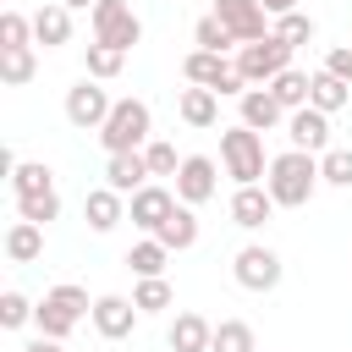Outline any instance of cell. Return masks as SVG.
I'll return each mask as SVG.
<instances>
[{
	"label": "cell",
	"mask_w": 352,
	"mask_h": 352,
	"mask_svg": "<svg viewBox=\"0 0 352 352\" xmlns=\"http://www.w3.org/2000/svg\"><path fill=\"white\" fill-rule=\"evenodd\" d=\"M121 66H126V50H116V44H88V55H82V72L99 82L121 77Z\"/></svg>",
	"instance_id": "obj_29"
},
{
	"label": "cell",
	"mask_w": 352,
	"mask_h": 352,
	"mask_svg": "<svg viewBox=\"0 0 352 352\" xmlns=\"http://www.w3.org/2000/svg\"><path fill=\"white\" fill-rule=\"evenodd\" d=\"M270 16H286V11H297V0H258Z\"/></svg>",
	"instance_id": "obj_40"
},
{
	"label": "cell",
	"mask_w": 352,
	"mask_h": 352,
	"mask_svg": "<svg viewBox=\"0 0 352 352\" xmlns=\"http://www.w3.org/2000/svg\"><path fill=\"white\" fill-rule=\"evenodd\" d=\"M33 308H38V302H28L22 292H0V324H6V330H22V324L33 319Z\"/></svg>",
	"instance_id": "obj_36"
},
{
	"label": "cell",
	"mask_w": 352,
	"mask_h": 352,
	"mask_svg": "<svg viewBox=\"0 0 352 352\" xmlns=\"http://www.w3.org/2000/svg\"><path fill=\"white\" fill-rule=\"evenodd\" d=\"M286 66H292V44H280L275 33L270 38H253V44H236V72L248 77V88H264Z\"/></svg>",
	"instance_id": "obj_5"
},
{
	"label": "cell",
	"mask_w": 352,
	"mask_h": 352,
	"mask_svg": "<svg viewBox=\"0 0 352 352\" xmlns=\"http://www.w3.org/2000/svg\"><path fill=\"white\" fill-rule=\"evenodd\" d=\"M33 72H38V55H33V44H11V50H0V82H6V88H22V82H33Z\"/></svg>",
	"instance_id": "obj_25"
},
{
	"label": "cell",
	"mask_w": 352,
	"mask_h": 352,
	"mask_svg": "<svg viewBox=\"0 0 352 352\" xmlns=\"http://www.w3.org/2000/svg\"><path fill=\"white\" fill-rule=\"evenodd\" d=\"M220 170H226L236 187H253V182H264V170H270V160H264V138H258L248 121H236V126H220Z\"/></svg>",
	"instance_id": "obj_2"
},
{
	"label": "cell",
	"mask_w": 352,
	"mask_h": 352,
	"mask_svg": "<svg viewBox=\"0 0 352 352\" xmlns=\"http://www.w3.org/2000/svg\"><path fill=\"white\" fill-rule=\"evenodd\" d=\"M319 154H308V148H286V154H275L270 160V170H264V187H270V198L280 204V209H302L314 192H319Z\"/></svg>",
	"instance_id": "obj_1"
},
{
	"label": "cell",
	"mask_w": 352,
	"mask_h": 352,
	"mask_svg": "<svg viewBox=\"0 0 352 352\" xmlns=\"http://www.w3.org/2000/svg\"><path fill=\"white\" fill-rule=\"evenodd\" d=\"M319 176H324V187H352V148H324Z\"/></svg>",
	"instance_id": "obj_33"
},
{
	"label": "cell",
	"mask_w": 352,
	"mask_h": 352,
	"mask_svg": "<svg viewBox=\"0 0 352 352\" xmlns=\"http://www.w3.org/2000/svg\"><path fill=\"white\" fill-rule=\"evenodd\" d=\"M236 104H242V121H248L253 132H270V126H280V121H286V110H280V99H275L270 88H248Z\"/></svg>",
	"instance_id": "obj_21"
},
{
	"label": "cell",
	"mask_w": 352,
	"mask_h": 352,
	"mask_svg": "<svg viewBox=\"0 0 352 352\" xmlns=\"http://www.w3.org/2000/svg\"><path fill=\"white\" fill-rule=\"evenodd\" d=\"M154 236H160L170 253H187V248L198 242V214H192V204H176V209H170V220H165Z\"/></svg>",
	"instance_id": "obj_23"
},
{
	"label": "cell",
	"mask_w": 352,
	"mask_h": 352,
	"mask_svg": "<svg viewBox=\"0 0 352 352\" xmlns=\"http://www.w3.org/2000/svg\"><path fill=\"white\" fill-rule=\"evenodd\" d=\"M165 341H170V352H209V341H214V324L204 319V314H176L170 319V330H165Z\"/></svg>",
	"instance_id": "obj_18"
},
{
	"label": "cell",
	"mask_w": 352,
	"mask_h": 352,
	"mask_svg": "<svg viewBox=\"0 0 352 352\" xmlns=\"http://www.w3.org/2000/svg\"><path fill=\"white\" fill-rule=\"evenodd\" d=\"M192 44H198V50H220V55H226V50L236 44V33H231V28H226V22L209 11V16H198V28H192Z\"/></svg>",
	"instance_id": "obj_32"
},
{
	"label": "cell",
	"mask_w": 352,
	"mask_h": 352,
	"mask_svg": "<svg viewBox=\"0 0 352 352\" xmlns=\"http://www.w3.org/2000/svg\"><path fill=\"white\" fill-rule=\"evenodd\" d=\"M209 352H258V341H253V324H248V319H220V324H214V341H209Z\"/></svg>",
	"instance_id": "obj_28"
},
{
	"label": "cell",
	"mask_w": 352,
	"mask_h": 352,
	"mask_svg": "<svg viewBox=\"0 0 352 352\" xmlns=\"http://www.w3.org/2000/svg\"><path fill=\"white\" fill-rule=\"evenodd\" d=\"M94 314V302H88V292L77 286V280H60V286H50L44 292V302L33 308V324L44 330V336H55V341H66L82 319Z\"/></svg>",
	"instance_id": "obj_3"
},
{
	"label": "cell",
	"mask_w": 352,
	"mask_h": 352,
	"mask_svg": "<svg viewBox=\"0 0 352 352\" xmlns=\"http://www.w3.org/2000/svg\"><path fill=\"white\" fill-rule=\"evenodd\" d=\"M38 253H44V226L16 214V220H11V231H6V258H11V264H33Z\"/></svg>",
	"instance_id": "obj_22"
},
{
	"label": "cell",
	"mask_w": 352,
	"mask_h": 352,
	"mask_svg": "<svg viewBox=\"0 0 352 352\" xmlns=\"http://www.w3.org/2000/svg\"><path fill=\"white\" fill-rule=\"evenodd\" d=\"M308 77H314V72H297V66H286V72H280V77H270L264 88H270V94L280 99V110L292 116V110H302V104H308Z\"/></svg>",
	"instance_id": "obj_26"
},
{
	"label": "cell",
	"mask_w": 352,
	"mask_h": 352,
	"mask_svg": "<svg viewBox=\"0 0 352 352\" xmlns=\"http://www.w3.org/2000/svg\"><path fill=\"white\" fill-rule=\"evenodd\" d=\"M88 28H94V44H116V50H132L143 38V22L126 0H99L88 11Z\"/></svg>",
	"instance_id": "obj_7"
},
{
	"label": "cell",
	"mask_w": 352,
	"mask_h": 352,
	"mask_svg": "<svg viewBox=\"0 0 352 352\" xmlns=\"http://www.w3.org/2000/svg\"><path fill=\"white\" fill-rule=\"evenodd\" d=\"M165 264H170V248L160 242V236H143V242H132L126 248V270L143 280V275H165Z\"/></svg>",
	"instance_id": "obj_24"
},
{
	"label": "cell",
	"mask_w": 352,
	"mask_h": 352,
	"mask_svg": "<svg viewBox=\"0 0 352 352\" xmlns=\"http://www.w3.org/2000/svg\"><path fill=\"white\" fill-rule=\"evenodd\" d=\"M324 72H336L341 82H352V44H336V50L324 55Z\"/></svg>",
	"instance_id": "obj_38"
},
{
	"label": "cell",
	"mask_w": 352,
	"mask_h": 352,
	"mask_svg": "<svg viewBox=\"0 0 352 352\" xmlns=\"http://www.w3.org/2000/svg\"><path fill=\"white\" fill-rule=\"evenodd\" d=\"M231 275H236V286H242V292H275V286H280V275H286V264H280V253H275V248L248 242V248H236Z\"/></svg>",
	"instance_id": "obj_6"
},
{
	"label": "cell",
	"mask_w": 352,
	"mask_h": 352,
	"mask_svg": "<svg viewBox=\"0 0 352 352\" xmlns=\"http://www.w3.org/2000/svg\"><path fill=\"white\" fill-rule=\"evenodd\" d=\"M28 192H55V170L44 160H16L11 170V198H28Z\"/></svg>",
	"instance_id": "obj_27"
},
{
	"label": "cell",
	"mask_w": 352,
	"mask_h": 352,
	"mask_svg": "<svg viewBox=\"0 0 352 352\" xmlns=\"http://www.w3.org/2000/svg\"><path fill=\"white\" fill-rule=\"evenodd\" d=\"M94 330L104 336V341H126L132 330H138V319H143V308L132 302V297H121V292H104V297H94Z\"/></svg>",
	"instance_id": "obj_9"
},
{
	"label": "cell",
	"mask_w": 352,
	"mask_h": 352,
	"mask_svg": "<svg viewBox=\"0 0 352 352\" xmlns=\"http://www.w3.org/2000/svg\"><path fill=\"white\" fill-rule=\"evenodd\" d=\"M275 209H280V204H275V198H270V187H258V182L231 192V226H242V231H264Z\"/></svg>",
	"instance_id": "obj_14"
},
{
	"label": "cell",
	"mask_w": 352,
	"mask_h": 352,
	"mask_svg": "<svg viewBox=\"0 0 352 352\" xmlns=\"http://www.w3.org/2000/svg\"><path fill=\"white\" fill-rule=\"evenodd\" d=\"M286 138H292V148L324 154V148H330V116H324V110H314V104H302V110H292V116H286Z\"/></svg>",
	"instance_id": "obj_13"
},
{
	"label": "cell",
	"mask_w": 352,
	"mask_h": 352,
	"mask_svg": "<svg viewBox=\"0 0 352 352\" xmlns=\"http://www.w3.org/2000/svg\"><path fill=\"white\" fill-rule=\"evenodd\" d=\"M143 160H148V170H154V176H176V170H182L176 143H165V138H148V143H143Z\"/></svg>",
	"instance_id": "obj_35"
},
{
	"label": "cell",
	"mask_w": 352,
	"mask_h": 352,
	"mask_svg": "<svg viewBox=\"0 0 352 352\" xmlns=\"http://www.w3.org/2000/svg\"><path fill=\"white\" fill-rule=\"evenodd\" d=\"M280 44H292V50H302L308 38H314V16L308 11H286V16H275V28H270Z\"/></svg>",
	"instance_id": "obj_31"
},
{
	"label": "cell",
	"mask_w": 352,
	"mask_h": 352,
	"mask_svg": "<svg viewBox=\"0 0 352 352\" xmlns=\"http://www.w3.org/2000/svg\"><path fill=\"white\" fill-rule=\"evenodd\" d=\"M214 192H220V165H214L209 154H187L182 170H176V198L198 209V204H209Z\"/></svg>",
	"instance_id": "obj_10"
},
{
	"label": "cell",
	"mask_w": 352,
	"mask_h": 352,
	"mask_svg": "<svg viewBox=\"0 0 352 352\" xmlns=\"http://www.w3.org/2000/svg\"><path fill=\"white\" fill-rule=\"evenodd\" d=\"M132 302H138L143 314H165V308H170V280H165V275H143V280L132 286Z\"/></svg>",
	"instance_id": "obj_30"
},
{
	"label": "cell",
	"mask_w": 352,
	"mask_h": 352,
	"mask_svg": "<svg viewBox=\"0 0 352 352\" xmlns=\"http://www.w3.org/2000/svg\"><path fill=\"white\" fill-rule=\"evenodd\" d=\"M33 44H44V50L72 44V6H66V0H44V6L33 11Z\"/></svg>",
	"instance_id": "obj_15"
},
{
	"label": "cell",
	"mask_w": 352,
	"mask_h": 352,
	"mask_svg": "<svg viewBox=\"0 0 352 352\" xmlns=\"http://www.w3.org/2000/svg\"><path fill=\"white\" fill-rule=\"evenodd\" d=\"M110 110H116V99L104 94V82H99V77H88V72H82V82H72V88H66V121H72V126L99 132Z\"/></svg>",
	"instance_id": "obj_8"
},
{
	"label": "cell",
	"mask_w": 352,
	"mask_h": 352,
	"mask_svg": "<svg viewBox=\"0 0 352 352\" xmlns=\"http://www.w3.org/2000/svg\"><path fill=\"white\" fill-rule=\"evenodd\" d=\"M82 220L104 236V231H116L121 220H126V192H116V187H94V192H82Z\"/></svg>",
	"instance_id": "obj_16"
},
{
	"label": "cell",
	"mask_w": 352,
	"mask_h": 352,
	"mask_svg": "<svg viewBox=\"0 0 352 352\" xmlns=\"http://www.w3.org/2000/svg\"><path fill=\"white\" fill-rule=\"evenodd\" d=\"M308 104H314V110H324V116H336V110H346V104H352V82H341L336 72H324V66H319V72L308 77Z\"/></svg>",
	"instance_id": "obj_19"
},
{
	"label": "cell",
	"mask_w": 352,
	"mask_h": 352,
	"mask_svg": "<svg viewBox=\"0 0 352 352\" xmlns=\"http://www.w3.org/2000/svg\"><path fill=\"white\" fill-rule=\"evenodd\" d=\"M176 204H182V198H176L170 187L148 182V187H138V192H132L126 214H132V226H138V231H148V236H154V231H160V226L170 220V209H176Z\"/></svg>",
	"instance_id": "obj_11"
},
{
	"label": "cell",
	"mask_w": 352,
	"mask_h": 352,
	"mask_svg": "<svg viewBox=\"0 0 352 352\" xmlns=\"http://www.w3.org/2000/svg\"><path fill=\"white\" fill-rule=\"evenodd\" d=\"M66 6H72V11H94L99 0H66Z\"/></svg>",
	"instance_id": "obj_41"
},
{
	"label": "cell",
	"mask_w": 352,
	"mask_h": 352,
	"mask_svg": "<svg viewBox=\"0 0 352 352\" xmlns=\"http://www.w3.org/2000/svg\"><path fill=\"white\" fill-rule=\"evenodd\" d=\"M11 44H33V16H22V11L0 16V50H11Z\"/></svg>",
	"instance_id": "obj_37"
},
{
	"label": "cell",
	"mask_w": 352,
	"mask_h": 352,
	"mask_svg": "<svg viewBox=\"0 0 352 352\" xmlns=\"http://www.w3.org/2000/svg\"><path fill=\"white\" fill-rule=\"evenodd\" d=\"M16 214H22V220L50 226V220L60 214V192H28V198H16Z\"/></svg>",
	"instance_id": "obj_34"
},
{
	"label": "cell",
	"mask_w": 352,
	"mask_h": 352,
	"mask_svg": "<svg viewBox=\"0 0 352 352\" xmlns=\"http://www.w3.org/2000/svg\"><path fill=\"white\" fill-rule=\"evenodd\" d=\"M176 116L187 121V126H214L220 121V94L214 88H182V99H176Z\"/></svg>",
	"instance_id": "obj_20"
},
{
	"label": "cell",
	"mask_w": 352,
	"mask_h": 352,
	"mask_svg": "<svg viewBox=\"0 0 352 352\" xmlns=\"http://www.w3.org/2000/svg\"><path fill=\"white\" fill-rule=\"evenodd\" d=\"M148 132H154L148 104H143V99H116V110H110L104 126H99V143H104V154H132V148L148 143Z\"/></svg>",
	"instance_id": "obj_4"
},
{
	"label": "cell",
	"mask_w": 352,
	"mask_h": 352,
	"mask_svg": "<svg viewBox=\"0 0 352 352\" xmlns=\"http://www.w3.org/2000/svg\"><path fill=\"white\" fill-rule=\"evenodd\" d=\"M148 160H143V148H132V154H110L104 160V187H116V192H138V187H148Z\"/></svg>",
	"instance_id": "obj_17"
},
{
	"label": "cell",
	"mask_w": 352,
	"mask_h": 352,
	"mask_svg": "<svg viewBox=\"0 0 352 352\" xmlns=\"http://www.w3.org/2000/svg\"><path fill=\"white\" fill-rule=\"evenodd\" d=\"M214 16L236 33V44H253V38H270V11L258 0H214Z\"/></svg>",
	"instance_id": "obj_12"
},
{
	"label": "cell",
	"mask_w": 352,
	"mask_h": 352,
	"mask_svg": "<svg viewBox=\"0 0 352 352\" xmlns=\"http://www.w3.org/2000/svg\"><path fill=\"white\" fill-rule=\"evenodd\" d=\"M22 352H66V341H55V336H44V330H38V336H33Z\"/></svg>",
	"instance_id": "obj_39"
}]
</instances>
